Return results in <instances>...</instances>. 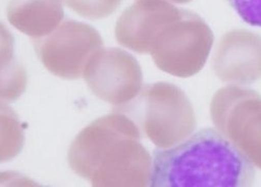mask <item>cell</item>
Wrapping results in <instances>:
<instances>
[{
  "instance_id": "cell-1",
  "label": "cell",
  "mask_w": 261,
  "mask_h": 187,
  "mask_svg": "<svg viewBox=\"0 0 261 187\" xmlns=\"http://www.w3.org/2000/svg\"><path fill=\"white\" fill-rule=\"evenodd\" d=\"M68 163L77 176L98 187L147 186L153 168L139 127L121 112L84 128L70 145Z\"/></svg>"
},
{
  "instance_id": "cell-2",
  "label": "cell",
  "mask_w": 261,
  "mask_h": 187,
  "mask_svg": "<svg viewBox=\"0 0 261 187\" xmlns=\"http://www.w3.org/2000/svg\"><path fill=\"white\" fill-rule=\"evenodd\" d=\"M254 164L219 130L205 128L154 153V187H244L255 182Z\"/></svg>"
},
{
  "instance_id": "cell-3",
  "label": "cell",
  "mask_w": 261,
  "mask_h": 187,
  "mask_svg": "<svg viewBox=\"0 0 261 187\" xmlns=\"http://www.w3.org/2000/svg\"><path fill=\"white\" fill-rule=\"evenodd\" d=\"M117 112L132 115L140 131L158 149L178 144L197 126L191 102L185 92L167 82L142 87L140 93Z\"/></svg>"
},
{
  "instance_id": "cell-4",
  "label": "cell",
  "mask_w": 261,
  "mask_h": 187,
  "mask_svg": "<svg viewBox=\"0 0 261 187\" xmlns=\"http://www.w3.org/2000/svg\"><path fill=\"white\" fill-rule=\"evenodd\" d=\"M214 36L198 14L181 9L155 39L149 55L162 71L178 77L199 73L209 58Z\"/></svg>"
},
{
  "instance_id": "cell-5",
  "label": "cell",
  "mask_w": 261,
  "mask_h": 187,
  "mask_svg": "<svg viewBox=\"0 0 261 187\" xmlns=\"http://www.w3.org/2000/svg\"><path fill=\"white\" fill-rule=\"evenodd\" d=\"M210 114L215 128L261 170V95L227 86L213 95Z\"/></svg>"
},
{
  "instance_id": "cell-6",
  "label": "cell",
  "mask_w": 261,
  "mask_h": 187,
  "mask_svg": "<svg viewBox=\"0 0 261 187\" xmlns=\"http://www.w3.org/2000/svg\"><path fill=\"white\" fill-rule=\"evenodd\" d=\"M103 41L91 25L67 19L51 34L35 40V49L44 67L64 79H77Z\"/></svg>"
},
{
  "instance_id": "cell-7",
  "label": "cell",
  "mask_w": 261,
  "mask_h": 187,
  "mask_svg": "<svg viewBox=\"0 0 261 187\" xmlns=\"http://www.w3.org/2000/svg\"><path fill=\"white\" fill-rule=\"evenodd\" d=\"M83 76L94 95L117 108L136 98L143 87L138 61L120 48H99L89 59Z\"/></svg>"
},
{
  "instance_id": "cell-8",
  "label": "cell",
  "mask_w": 261,
  "mask_h": 187,
  "mask_svg": "<svg viewBox=\"0 0 261 187\" xmlns=\"http://www.w3.org/2000/svg\"><path fill=\"white\" fill-rule=\"evenodd\" d=\"M180 13L166 0H136L117 20V42L137 54H149L157 36Z\"/></svg>"
},
{
  "instance_id": "cell-9",
  "label": "cell",
  "mask_w": 261,
  "mask_h": 187,
  "mask_svg": "<svg viewBox=\"0 0 261 187\" xmlns=\"http://www.w3.org/2000/svg\"><path fill=\"white\" fill-rule=\"evenodd\" d=\"M213 70L223 82L248 85L261 78V36L246 30L226 33L213 56Z\"/></svg>"
},
{
  "instance_id": "cell-10",
  "label": "cell",
  "mask_w": 261,
  "mask_h": 187,
  "mask_svg": "<svg viewBox=\"0 0 261 187\" xmlns=\"http://www.w3.org/2000/svg\"><path fill=\"white\" fill-rule=\"evenodd\" d=\"M7 15L9 22L19 32L40 39L63 22V0H10Z\"/></svg>"
},
{
  "instance_id": "cell-11",
  "label": "cell",
  "mask_w": 261,
  "mask_h": 187,
  "mask_svg": "<svg viewBox=\"0 0 261 187\" xmlns=\"http://www.w3.org/2000/svg\"><path fill=\"white\" fill-rule=\"evenodd\" d=\"M27 85V70L15 58V38L0 21V100H17L25 92Z\"/></svg>"
},
{
  "instance_id": "cell-12",
  "label": "cell",
  "mask_w": 261,
  "mask_h": 187,
  "mask_svg": "<svg viewBox=\"0 0 261 187\" xmlns=\"http://www.w3.org/2000/svg\"><path fill=\"white\" fill-rule=\"evenodd\" d=\"M24 133L16 112L0 102V163L15 159L23 149Z\"/></svg>"
},
{
  "instance_id": "cell-13",
  "label": "cell",
  "mask_w": 261,
  "mask_h": 187,
  "mask_svg": "<svg viewBox=\"0 0 261 187\" xmlns=\"http://www.w3.org/2000/svg\"><path fill=\"white\" fill-rule=\"evenodd\" d=\"M63 3L83 18L99 20L111 16L119 8L121 0H63Z\"/></svg>"
},
{
  "instance_id": "cell-14",
  "label": "cell",
  "mask_w": 261,
  "mask_h": 187,
  "mask_svg": "<svg viewBox=\"0 0 261 187\" xmlns=\"http://www.w3.org/2000/svg\"><path fill=\"white\" fill-rule=\"evenodd\" d=\"M228 2L246 23L261 28V0H228Z\"/></svg>"
},
{
  "instance_id": "cell-15",
  "label": "cell",
  "mask_w": 261,
  "mask_h": 187,
  "mask_svg": "<svg viewBox=\"0 0 261 187\" xmlns=\"http://www.w3.org/2000/svg\"><path fill=\"white\" fill-rule=\"evenodd\" d=\"M166 2H169V3H171V4H178V5H186V4H188V3H190V2H192V0H166Z\"/></svg>"
}]
</instances>
